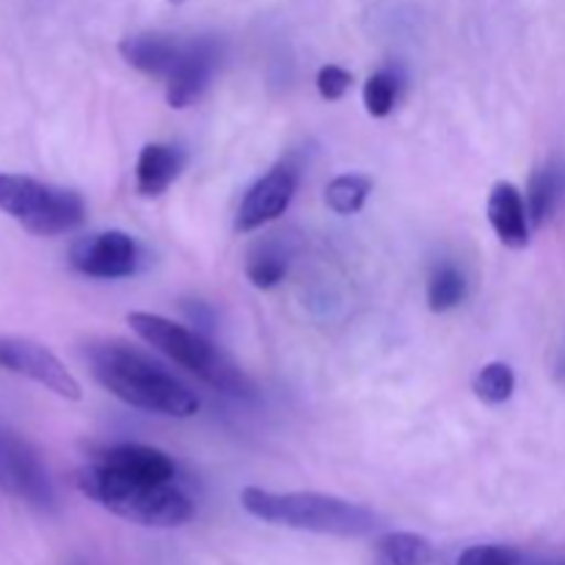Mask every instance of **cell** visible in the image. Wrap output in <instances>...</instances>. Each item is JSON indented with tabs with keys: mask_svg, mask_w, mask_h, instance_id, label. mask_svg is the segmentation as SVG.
I'll use <instances>...</instances> for the list:
<instances>
[{
	"mask_svg": "<svg viewBox=\"0 0 565 565\" xmlns=\"http://www.w3.org/2000/svg\"><path fill=\"white\" fill-rule=\"evenodd\" d=\"M489 221L502 246L527 248L530 246V215L527 202L513 182H497L489 196Z\"/></svg>",
	"mask_w": 565,
	"mask_h": 565,
	"instance_id": "4fadbf2b",
	"label": "cell"
},
{
	"mask_svg": "<svg viewBox=\"0 0 565 565\" xmlns=\"http://www.w3.org/2000/svg\"><path fill=\"white\" fill-rule=\"evenodd\" d=\"M287 268H290V248L276 237L259 241L246 257V276L259 290H270L279 281H285Z\"/></svg>",
	"mask_w": 565,
	"mask_h": 565,
	"instance_id": "2e32d148",
	"label": "cell"
},
{
	"mask_svg": "<svg viewBox=\"0 0 565 565\" xmlns=\"http://www.w3.org/2000/svg\"><path fill=\"white\" fill-rule=\"evenodd\" d=\"M94 461L103 463V467L110 469V472L125 475V478L149 480V483H174L177 478L174 458L166 456V452L158 450V447L116 445L99 452Z\"/></svg>",
	"mask_w": 565,
	"mask_h": 565,
	"instance_id": "8fae6325",
	"label": "cell"
},
{
	"mask_svg": "<svg viewBox=\"0 0 565 565\" xmlns=\"http://www.w3.org/2000/svg\"><path fill=\"white\" fill-rule=\"evenodd\" d=\"M436 550L425 535L386 533L375 541L373 565H430Z\"/></svg>",
	"mask_w": 565,
	"mask_h": 565,
	"instance_id": "9a60e30c",
	"label": "cell"
},
{
	"mask_svg": "<svg viewBox=\"0 0 565 565\" xmlns=\"http://www.w3.org/2000/svg\"><path fill=\"white\" fill-rule=\"evenodd\" d=\"M475 395L480 401L491 403V406H500V403L511 401L513 390H516V375H513L511 364L505 362H491L486 367H480V373L475 375Z\"/></svg>",
	"mask_w": 565,
	"mask_h": 565,
	"instance_id": "ffe728a7",
	"label": "cell"
},
{
	"mask_svg": "<svg viewBox=\"0 0 565 565\" xmlns=\"http://www.w3.org/2000/svg\"><path fill=\"white\" fill-rule=\"evenodd\" d=\"M0 491L42 513L58 511L53 478L31 441L0 425Z\"/></svg>",
	"mask_w": 565,
	"mask_h": 565,
	"instance_id": "8992f818",
	"label": "cell"
},
{
	"mask_svg": "<svg viewBox=\"0 0 565 565\" xmlns=\"http://www.w3.org/2000/svg\"><path fill=\"white\" fill-rule=\"evenodd\" d=\"M127 323L147 345H152L154 351L169 356L171 362L185 367L188 373L202 379L213 390L232 397H246L254 392L252 381L243 375V370L221 348L204 340L199 331L152 312H130L127 315Z\"/></svg>",
	"mask_w": 565,
	"mask_h": 565,
	"instance_id": "277c9868",
	"label": "cell"
},
{
	"mask_svg": "<svg viewBox=\"0 0 565 565\" xmlns=\"http://www.w3.org/2000/svg\"><path fill=\"white\" fill-rule=\"evenodd\" d=\"M77 489L114 516L141 524V527H182L196 513L193 500L177 483H149V480L125 478L97 461L81 469Z\"/></svg>",
	"mask_w": 565,
	"mask_h": 565,
	"instance_id": "3957f363",
	"label": "cell"
},
{
	"mask_svg": "<svg viewBox=\"0 0 565 565\" xmlns=\"http://www.w3.org/2000/svg\"><path fill=\"white\" fill-rule=\"evenodd\" d=\"M218 58L221 50L213 39H191L182 61L166 77V103L177 110L196 103L204 88L210 86V77L218 66Z\"/></svg>",
	"mask_w": 565,
	"mask_h": 565,
	"instance_id": "30bf717a",
	"label": "cell"
},
{
	"mask_svg": "<svg viewBox=\"0 0 565 565\" xmlns=\"http://www.w3.org/2000/svg\"><path fill=\"white\" fill-rule=\"evenodd\" d=\"M188 44L169 33H136L119 42V53L132 70L152 77H169L185 55Z\"/></svg>",
	"mask_w": 565,
	"mask_h": 565,
	"instance_id": "7c38bea8",
	"label": "cell"
},
{
	"mask_svg": "<svg viewBox=\"0 0 565 565\" xmlns=\"http://www.w3.org/2000/svg\"><path fill=\"white\" fill-rule=\"evenodd\" d=\"M373 193V182L362 174H342L326 185V204L337 215H353L364 207L367 196Z\"/></svg>",
	"mask_w": 565,
	"mask_h": 565,
	"instance_id": "ac0fdd59",
	"label": "cell"
},
{
	"mask_svg": "<svg viewBox=\"0 0 565 565\" xmlns=\"http://www.w3.org/2000/svg\"><path fill=\"white\" fill-rule=\"evenodd\" d=\"M397 92H401V83H397L395 72L379 70L375 75H370L367 83H364V108H367V114L375 116V119L390 116L397 103Z\"/></svg>",
	"mask_w": 565,
	"mask_h": 565,
	"instance_id": "44dd1931",
	"label": "cell"
},
{
	"mask_svg": "<svg viewBox=\"0 0 565 565\" xmlns=\"http://www.w3.org/2000/svg\"><path fill=\"white\" fill-rule=\"evenodd\" d=\"M298 188V169L292 163H279L263 177V180L254 182L248 188V193L243 196L241 210H237L235 230L237 232H254L259 226L270 224L279 215H285V210L290 207L292 196H296Z\"/></svg>",
	"mask_w": 565,
	"mask_h": 565,
	"instance_id": "9c48e42d",
	"label": "cell"
},
{
	"mask_svg": "<svg viewBox=\"0 0 565 565\" xmlns=\"http://www.w3.org/2000/svg\"><path fill=\"white\" fill-rule=\"evenodd\" d=\"M0 210L39 237L66 235L86 221L81 193L25 174H0Z\"/></svg>",
	"mask_w": 565,
	"mask_h": 565,
	"instance_id": "5b68a950",
	"label": "cell"
},
{
	"mask_svg": "<svg viewBox=\"0 0 565 565\" xmlns=\"http://www.w3.org/2000/svg\"><path fill=\"white\" fill-rule=\"evenodd\" d=\"M0 367L36 381L64 401H81V384L55 353L25 337H0Z\"/></svg>",
	"mask_w": 565,
	"mask_h": 565,
	"instance_id": "52a82bcc",
	"label": "cell"
},
{
	"mask_svg": "<svg viewBox=\"0 0 565 565\" xmlns=\"http://www.w3.org/2000/svg\"><path fill=\"white\" fill-rule=\"evenodd\" d=\"M70 265L92 279H127L141 268V248L127 232H97L70 248Z\"/></svg>",
	"mask_w": 565,
	"mask_h": 565,
	"instance_id": "ba28073f",
	"label": "cell"
},
{
	"mask_svg": "<svg viewBox=\"0 0 565 565\" xmlns=\"http://www.w3.org/2000/svg\"><path fill=\"white\" fill-rule=\"evenodd\" d=\"M353 75L345 72L342 66L329 64L318 72V92L323 99H340L345 97V92L351 88Z\"/></svg>",
	"mask_w": 565,
	"mask_h": 565,
	"instance_id": "603a6c76",
	"label": "cell"
},
{
	"mask_svg": "<svg viewBox=\"0 0 565 565\" xmlns=\"http://www.w3.org/2000/svg\"><path fill=\"white\" fill-rule=\"evenodd\" d=\"M171 6H180V3H185V0H169Z\"/></svg>",
	"mask_w": 565,
	"mask_h": 565,
	"instance_id": "cb8c5ba5",
	"label": "cell"
},
{
	"mask_svg": "<svg viewBox=\"0 0 565 565\" xmlns=\"http://www.w3.org/2000/svg\"><path fill=\"white\" fill-rule=\"evenodd\" d=\"M563 191V174L555 166L535 171L527 188V215L533 226H544V221L555 213L557 202H561Z\"/></svg>",
	"mask_w": 565,
	"mask_h": 565,
	"instance_id": "e0dca14e",
	"label": "cell"
},
{
	"mask_svg": "<svg viewBox=\"0 0 565 565\" xmlns=\"http://www.w3.org/2000/svg\"><path fill=\"white\" fill-rule=\"evenodd\" d=\"M522 555L511 546H497V544H483V546H469L467 552H461L456 565H519Z\"/></svg>",
	"mask_w": 565,
	"mask_h": 565,
	"instance_id": "7402d4cb",
	"label": "cell"
},
{
	"mask_svg": "<svg viewBox=\"0 0 565 565\" xmlns=\"http://www.w3.org/2000/svg\"><path fill=\"white\" fill-rule=\"evenodd\" d=\"M185 152L171 143H147L138 154L136 188L141 196H160L180 177Z\"/></svg>",
	"mask_w": 565,
	"mask_h": 565,
	"instance_id": "5bb4252c",
	"label": "cell"
},
{
	"mask_svg": "<svg viewBox=\"0 0 565 565\" xmlns=\"http://www.w3.org/2000/svg\"><path fill=\"white\" fill-rule=\"evenodd\" d=\"M467 298V279L456 265H441L430 274L428 307L430 312H450Z\"/></svg>",
	"mask_w": 565,
	"mask_h": 565,
	"instance_id": "d6986e66",
	"label": "cell"
},
{
	"mask_svg": "<svg viewBox=\"0 0 565 565\" xmlns=\"http://www.w3.org/2000/svg\"><path fill=\"white\" fill-rule=\"evenodd\" d=\"M86 364L94 381L132 408L163 417L188 419L199 412L191 386L171 375L163 364L121 340H94L86 345Z\"/></svg>",
	"mask_w": 565,
	"mask_h": 565,
	"instance_id": "6da1fadb",
	"label": "cell"
},
{
	"mask_svg": "<svg viewBox=\"0 0 565 565\" xmlns=\"http://www.w3.org/2000/svg\"><path fill=\"white\" fill-rule=\"evenodd\" d=\"M241 505L259 522L276 527L301 530V533L337 535V539H362L381 527V519L370 508L340 497L315 494V491H276L248 486L241 491Z\"/></svg>",
	"mask_w": 565,
	"mask_h": 565,
	"instance_id": "7a4b0ae2",
	"label": "cell"
}]
</instances>
